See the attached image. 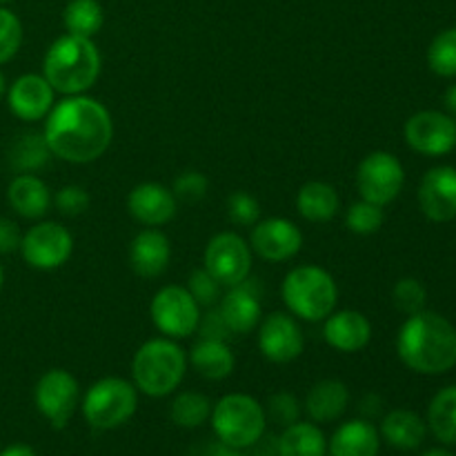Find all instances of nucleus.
Here are the masks:
<instances>
[{"label":"nucleus","mask_w":456,"mask_h":456,"mask_svg":"<svg viewBox=\"0 0 456 456\" xmlns=\"http://www.w3.org/2000/svg\"><path fill=\"white\" fill-rule=\"evenodd\" d=\"M43 136L52 156L85 165L105 154L114 138V123L101 101L78 94L52 107L45 118Z\"/></svg>","instance_id":"f257e3e1"},{"label":"nucleus","mask_w":456,"mask_h":456,"mask_svg":"<svg viewBox=\"0 0 456 456\" xmlns=\"http://www.w3.org/2000/svg\"><path fill=\"white\" fill-rule=\"evenodd\" d=\"M396 354L417 374L450 372L456 365V328L436 312L410 314L396 334Z\"/></svg>","instance_id":"f03ea898"},{"label":"nucleus","mask_w":456,"mask_h":456,"mask_svg":"<svg viewBox=\"0 0 456 456\" xmlns=\"http://www.w3.org/2000/svg\"><path fill=\"white\" fill-rule=\"evenodd\" d=\"M102 58L96 43L83 36L65 34L49 45L43 58V76L53 92L78 96L92 89L101 76Z\"/></svg>","instance_id":"7ed1b4c3"},{"label":"nucleus","mask_w":456,"mask_h":456,"mask_svg":"<svg viewBox=\"0 0 456 456\" xmlns=\"http://www.w3.org/2000/svg\"><path fill=\"white\" fill-rule=\"evenodd\" d=\"M187 372V354L174 338H150L132 359V383L151 399L174 395Z\"/></svg>","instance_id":"20e7f679"},{"label":"nucleus","mask_w":456,"mask_h":456,"mask_svg":"<svg viewBox=\"0 0 456 456\" xmlns=\"http://www.w3.org/2000/svg\"><path fill=\"white\" fill-rule=\"evenodd\" d=\"M281 297L289 314L301 321H325L338 303V288L325 267L298 265L288 272L281 285Z\"/></svg>","instance_id":"39448f33"},{"label":"nucleus","mask_w":456,"mask_h":456,"mask_svg":"<svg viewBox=\"0 0 456 456\" xmlns=\"http://www.w3.org/2000/svg\"><path fill=\"white\" fill-rule=\"evenodd\" d=\"M212 430L218 441L232 448L248 450L265 435L267 417L254 396L232 392L212 405Z\"/></svg>","instance_id":"423d86ee"},{"label":"nucleus","mask_w":456,"mask_h":456,"mask_svg":"<svg viewBox=\"0 0 456 456\" xmlns=\"http://www.w3.org/2000/svg\"><path fill=\"white\" fill-rule=\"evenodd\" d=\"M138 390L120 377L98 379L83 399V417L94 430H116L136 414Z\"/></svg>","instance_id":"0eeeda50"},{"label":"nucleus","mask_w":456,"mask_h":456,"mask_svg":"<svg viewBox=\"0 0 456 456\" xmlns=\"http://www.w3.org/2000/svg\"><path fill=\"white\" fill-rule=\"evenodd\" d=\"M151 323L167 338H187L199 330L200 305L183 285H165L150 303Z\"/></svg>","instance_id":"6e6552de"},{"label":"nucleus","mask_w":456,"mask_h":456,"mask_svg":"<svg viewBox=\"0 0 456 456\" xmlns=\"http://www.w3.org/2000/svg\"><path fill=\"white\" fill-rule=\"evenodd\" d=\"M405 183V169L390 151H370L356 167V190L361 199L374 205H390L401 194Z\"/></svg>","instance_id":"1a4fd4ad"},{"label":"nucleus","mask_w":456,"mask_h":456,"mask_svg":"<svg viewBox=\"0 0 456 456\" xmlns=\"http://www.w3.org/2000/svg\"><path fill=\"white\" fill-rule=\"evenodd\" d=\"M203 267L209 274L216 276V281H221L223 288H234L249 279L252 248L236 232H221L205 245Z\"/></svg>","instance_id":"9d476101"},{"label":"nucleus","mask_w":456,"mask_h":456,"mask_svg":"<svg viewBox=\"0 0 456 456\" xmlns=\"http://www.w3.org/2000/svg\"><path fill=\"white\" fill-rule=\"evenodd\" d=\"M80 401V386L71 372L62 368L47 370L34 387V403L45 421L56 430L67 428Z\"/></svg>","instance_id":"9b49d317"},{"label":"nucleus","mask_w":456,"mask_h":456,"mask_svg":"<svg viewBox=\"0 0 456 456\" xmlns=\"http://www.w3.org/2000/svg\"><path fill=\"white\" fill-rule=\"evenodd\" d=\"M18 252L34 270L52 272L69 261L71 252H74V239L61 223L40 221L22 234Z\"/></svg>","instance_id":"f8f14e48"},{"label":"nucleus","mask_w":456,"mask_h":456,"mask_svg":"<svg viewBox=\"0 0 456 456\" xmlns=\"http://www.w3.org/2000/svg\"><path fill=\"white\" fill-rule=\"evenodd\" d=\"M405 142L410 150L421 156H445L456 147L454 116L436 110H423L410 116L403 127Z\"/></svg>","instance_id":"ddd939ff"},{"label":"nucleus","mask_w":456,"mask_h":456,"mask_svg":"<svg viewBox=\"0 0 456 456\" xmlns=\"http://www.w3.org/2000/svg\"><path fill=\"white\" fill-rule=\"evenodd\" d=\"M305 337L297 316L289 312H272L258 323V350L272 363H292L303 354Z\"/></svg>","instance_id":"4468645a"},{"label":"nucleus","mask_w":456,"mask_h":456,"mask_svg":"<svg viewBox=\"0 0 456 456\" xmlns=\"http://www.w3.org/2000/svg\"><path fill=\"white\" fill-rule=\"evenodd\" d=\"M249 248L265 261L283 263L301 252L303 234L289 218L272 216L252 227Z\"/></svg>","instance_id":"2eb2a0df"},{"label":"nucleus","mask_w":456,"mask_h":456,"mask_svg":"<svg viewBox=\"0 0 456 456\" xmlns=\"http://www.w3.org/2000/svg\"><path fill=\"white\" fill-rule=\"evenodd\" d=\"M53 87L43 74H22L7 87V105L16 118L25 123L47 118L53 102Z\"/></svg>","instance_id":"dca6fc26"},{"label":"nucleus","mask_w":456,"mask_h":456,"mask_svg":"<svg viewBox=\"0 0 456 456\" xmlns=\"http://www.w3.org/2000/svg\"><path fill=\"white\" fill-rule=\"evenodd\" d=\"M419 208L435 223L456 218V167L439 165L426 172L419 185Z\"/></svg>","instance_id":"f3484780"},{"label":"nucleus","mask_w":456,"mask_h":456,"mask_svg":"<svg viewBox=\"0 0 456 456\" xmlns=\"http://www.w3.org/2000/svg\"><path fill=\"white\" fill-rule=\"evenodd\" d=\"M176 196L160 183H141L127 196V209L134 221L147 227L167 225L176 216Z\"/></svg>","instance_id":"a211bd4d"},{"label":"nucleus","mask_w":456,"mask_h":456,"mask_svg":"<svg viewBox=\"0 0 456 456\" xmlns=\"http://www.w3.org/2000/svg\"><path fill=\"white\" fill-rule=\"evenodd\" d=\"M172 261V243L156 227L138 232L129 243V265L141 279H156L165 274Z\"/></svg>","instance_id":"6ab92c4d"},{"label":"nucleus","mask_w":456,"mask_h":456,"mask_svg":"<svg viewBox=\"0 0 456 456\" xmlns=\"http://www.w3.org/2000/svg\"><path fill=\"white\" fill-rule=\"evenodd\" d=\"M323 338L330 347L343 354L361 352L372 338V323L359 310H334L325 319Z\"/></svg>","instance_id":"aec40b11"},{"label":"nucleus","mask_w":456,"mask_h":456,"mask_svg":"<svg viewBox=\"0 0 456 456\" xmlns=\"http://www.w3.org/2000/svg\"><path fill=\"white\" fill-rule=\"evenodd\" d=\"M218 312H221L230 332L248 334L258 328L263 319V305L258 292L249 285V279L223 294L221 301H218Z\"/></svg>","instance_id":"412c9836"},{"label":"nucleus","mask_w":456,"mask_h":456,"mask_svg":"<svg viewBox=\"0 0 456 456\" xmlns=\"http://www.w3.org/2000/svg\"><path fill=\"white\" fill-rule=\"evenodd\" d=\"M381 435L368 419L341 423L328 441L330 456H379Z\"/></svg>","instance_id":"4be33fe9"},{"label":"nucleus","mask_w":456,"mask_h":456,"mask_svg":"<svg viewBox=\"0 0 456 456\" xmlns=\"http://www.w3.org/2000/svg\"><path fill=\"white\" fill-rule=\"evenodd\" d=\"M7 203L22 218H43L52 205V191L47 183L36 174H18L7 187Z\"/></svg>","instance_id":"5701e85b"},{"label":"nucleus","mask_w":456,"mask_h":456,"mask_svg":"<svg viewBox=\"0 0 456 456\" xmlns=\"http://www.w3.org/2000/svg\"><path fill=\"white\" fill-rule=\"evenodd\" d=\"M350 405V390L338 379L314 383L305 396V412L314 423H332L343 417Z\"/></svg>","instance_id":"b1692460"},{"label":"nucleus","mask_w":456,"mask_h":456,"mask_svg":"<svg viewBox=\"0 0 456 456\" xmlns=\"http://www.w3.org/2000/svg\"><path fill=\"white\" fill-rule=\"evenodd\" d=\"M187 363L208 381H223L234 372L236 356L221 338H200L191 347Z\"/></svg>","instance_id":"393cba45"},{"label":"nucleus","mask_w":456,"mask_h":456,"mask_svg":"<svg viewBox=\"0 0 456 456\" xmlns=\"http://www.w3.org/2000/svg\"><path fill=\"white\" fill-rule=\"evenodd\" d=\"M379 435L396 450H417L426 441L428 423L412 410H392L383 417Z\"/></svg>","instance_id":"a878e982"},{"label":"nucleus","mask_w":456,"mask_h":456,"mask_svg":"<svg viewBox=\"0 0 456 456\" xmlns=\"http://www.w3.org/2000/svg\"><path fill=\"white\" fill-rule=\"evenodd\" d=\"M297 208L305 221L328 223L341 209V199H338L337 190L330 183L310 181L298 190Z\"/></svg>","instance_id":"bb28decb"},{"label":"nucleus","mask_w":456,"mask_h":456,"mask_svg":"<svg viewBox=\"0 0 456 456\" xmlns=\"http://www.w3.org/2000/svg\"><path fill=\"white\" fill-rule=\"evenodd\" d=\"M279 456H328V439L314 421H297L279 436Z\"/></svg>","instance_id":"cd10ccee"},{"label":"nucleus","mask_w":456,"mask_h":456,"mask_svg":"<svg viewBox=\"0 0 456 456\" xmlns=\"http://www.w3.org/2000/svg\"><path fill=\"white\" fill-rule=\"evenodd\" d=\"M49 159H52V151H49V145L43 134H20L12 142V147H9V165L18 174L38 172V169H43L49 163Z\"/></svg>","instance_id":"c85d7f7f"},{"label":"nucleus","mask_w":456,"mask_h":456,"mask_svg":"<svg viewBox=\"0 0 456 456\" xmlns=\"http://www.w3.org/2000/svg\"><path fill=\"white\" fill-rule=\"evenodd\" d=\"M428 428L445 445H456V386L435 395L428 408Z\"/></svg>","instance_id":"c756f323"},{"label":"nucleus","mask_w":456,"mask_h":456,"mask_svg":"<svg viewBox=\"0 0 456 456\" xmlns=\"http://www.w3.org/2000/svg\"><path fill=\"white\" fill-rule=\"evenodd\" d=\"M67 34L94 38L105 22V12L98 0H69L62 12Z\"/></svg>","instance_id":"7c9ffc66"},{"label":"nucleus","mask_w":456,"mask_h":456,"mask_svg":"<svg viewBox=\"0 0 456 456\" xmlns=\"http://www.w3.org/2000/svg\"><path fill=\"white\" fill-rule=\"evenodd\" d=\"M209 417H212V401L200 392H181L169 405V419L185 430L200 428L209 421Z\"/></svg>","instance_id":"2f4dec72"},{"label":"nucleus","mask_w":456,"mask_h":456,"mask_svg":"<svg viewBox=\"0 0 456 456\" xmlns=\"http://www.w3.org/2000/svg\"><path fill=\"white\" fill-rule=\"evenodd\" d=\"M428 65L441 78L456 76V27L439 31L428 47Z\"/></svg>","instance_id":"473e14b6"},{"label":"nucleus","mask_w":456,"mask_h":456,"mask_svg":"<svg viewBox=\"0 0 456 456\" xmlns=\"http://www.w3.org/2000/svg\"><path fill=\"white\" fill-rule=\"evenodd\" d=\"M383 223H386V212H383L381 205H374L370 200L361 199L359 203H352L346 209V227L352 234H377L383 227Z\"/></svg>","instance_id":"72a5a7b5"},{"label":"nucleus","mask_w":456,"mask_h":456,"mask_svg":"<svg viewBox=\"0 0 456 456\" xmlns=\"http://www.w3.org/2000/svg\"><path fill=\"white\" fill-rule=\"evenodd\" d=\"M227 218L239 227H254L261 221V203L249 191L236 190L227 196Z\"/></svg>","instance_id":"f704fd0d"},{"label":"nucleus","mask_w":456,"mask_h":456,"mask_svg":"<svg viewBox=\"0 0 456 456\" xmlns=\"http://www.w3.org/2000/svg\"><path fill=\"white\" fill-rule=\"evenodd\" d=\"M392 301H395L396 310L403 314H417V312L426 310L428 289L423 288L421 281L405 276V279L396 281L395 289H392Z\"/></svg>","instance_id":"c9c22d12"},{"label":"nucleus","mask_w":456,"mask_h":456,"mask_svg":"<svg viewBox=\"0 0 456 456\" xmlns=\"http://www.w3.org/2000/svg\"><path fill=\"white\" fill-rule=\"evenodd\" d=\"M22 45V22L12 9L0 7V65L12 61Z\"/></svg>","instance_id":"e433bc0d"},{"label":"nucleus","mask_w":456,"mask_h":456,"mask_svg":"<svg viewBox=\"0 0 456 456\" xmlns=\"http://www.w3.org/2000/svg\"><path fill=\"white\" fill-rule=\"evenodd\" d=\"M187 289L200 307H214L223 297V283L216 281V276L209 274L205 267L191 272L190 279H187Z\"/></svg>","instance_id":"4c0bfd02"},{"label":"nucleus","mask_w":456,"mask_h":456,"mask_svg":"<svg viewBox=\"0 0 456 456\" xmlns=\"http://www.w3.org/2000/svg\"><path fill=\"white\" fill-rule=\"evenodd\" d=\"M265 417H270L276 426H292L301 417V403H298L297 396L292 392H276L267 401Z\"/></svg>","instance_id":"58836bf2"},{"label":"nucleus","mask_w":456,"mask_h":456,"mask_svg":"<svg viewBox=\"0 0 456 456\" xmlns=\"http://www.w3.org/2000/svg\"><path fill=\"white\" fill-rule=\"evenodd\" d=\"M208 190H209L208 176L200 172H196V169L178 174L176 181H174V187H172L176 200H183V203H199V200L205 199Z\"/></svg>","instance_id":"ea45409f"},{"label":"nucleus","mask_w":456,"mask_h":456,"mask_svg":"<svg viewBox=\"0 0 456 456\" xmlns=\"http://www.w3.org/2000/svg\"><path fill=\"white\" fill-rule=\"evenodd\" d=\"M52 200H53V205H56L58 212H61L62 216H69V218L80 216V214L87 212L89 203H92V199H89V191L80 185L61 187Z\"/></svg>","instance_id":"a19ab883"},{"label":"nucleus","mask_w":456,"mask_h":456,"mask_svg":"<svg viewBox=\"0 0 456 456\" xmlns=\"http://www.w3.org/2000/svg\"><path fill=\"white\" fill-rule=\"evenodd\" d=\"M196 332H200V338H221V341H225L227 337V325L225 321H223L221 312L216 310H209L208 314H200V321H199V330Z\"/></svg>","instance_id":"79ce46f5"},{"label":"nucleus","mask_w":456,"mask_h":456,"mask_svg":"<svg viewBox=\"0 0 456 456\" xmlns=\"http://www.w3.org/2000/svg\"><path fill=\"white\" fill-rule=\"evenodd\" d=\"M22 232L12 218L0 216V254H13L20 249Z\"/></svg>","instance_id":"37998d69"},{"label":"nucleus","mask_w":456,"mask_h":456,"mask_svg":"<svg viewBox=\"0 0 456 456\" xmlns=\"http://www.w3.org/2000/svg\"><path fill=\"white\" fill-rule=\"evenodd\" d=\"M252 448H254V456H279V436L263 435Z\"/></svg>","instance_id":"c03bdc74"},{"label":"nucleus","mask_w":456,"mask_h":456,"mask_svg":"<svg viewBox=\"0 0 456 456\" xmlns=\"http://www.w3.org/2000/svg\"><path fill=\"white\" fill-rule=\"evenodd\" d=\"M203 456H243V450L232 448V445L223 444V441H216V444H212L205 450Z\"/></svg>","instance_id":"a18cd8bd"},{"label":"nucleus","mask_w":456,"mask_h":456,"mask_svg":"<svg viewBox=\"0 0 456 456\" xmlns=\"http://www.w3.org/2000/svg\"><path fill=\"white\" fill-rule=\"evenodd\" d=\"M0 456H38L34 452V448L27 444H12L0 452Z\"/></svg>","instance_id":"49530a36"},{"label":"nucleus","mask_w":456,"mask_h":456,"mask_svg":"<svg viewBox=\"0 0 456 456\" xmlns=\"http://www.w3.org/2000/svg\"><path fill=\"white\" fill-rule=\"evenodd\" d=\"M444 105L448 110L450 116H456V83L450 85L444 94Z\"/></svg>","instance_id":"de8ad7c7"},{"label":"nucleus","mask_w":456,"mask_h":456,"mask_svg":"<svg viewBox=\"0 0 456 456\" xmlns=\"http://www.w3.org/2000/svg\"><path fill=\"white\" fill-rule=\"evenodd\" d=\"M421 456H454L450 450H441V448H435V450H428V452H423Z\"/></svg>","instance_id":"09e8293b"},{"label":"nucleus","mask_w":456,"mask_h":456,"mask_svg":"<svg viewBox=\"0 0 456 456\" xmlns=\"http://www.w3.org/2000/svg\"><path fill=\"white\" fill-rule=\"evenodd\" d=\"M7 87H9L7 78H4V74H3V71H0V102H3V98L7 96Z\"/></svg>","instance_id":"8fccbe9b"},{"label":"nucleus","mask_w":456,"mask_h":456,"mask_svg":"<svg viewBox=\"0 0 456 456\" xmlns=\"http://www.w3.org/2000/svg\"><path fill=\"white\" fill-rule=\"evenodd\" d=\"M3 285H4V270L3 265H0V289H3Z\"/></svg>","instance_id":"3c124183"},{"label":"nucleus","mask_w":456,"mask_h":456,"mask_svg":"<svg viewBox=\"0 0 456 456\" xmlns=\"http://www.w3.org/2000/svg\"><path fill=\"white\" fill-rule=\"evenodd\" d=\"M4 3H12V0H0V4H4Z\"/></svg>","instance_id":"603ef678"}]
</instances>
